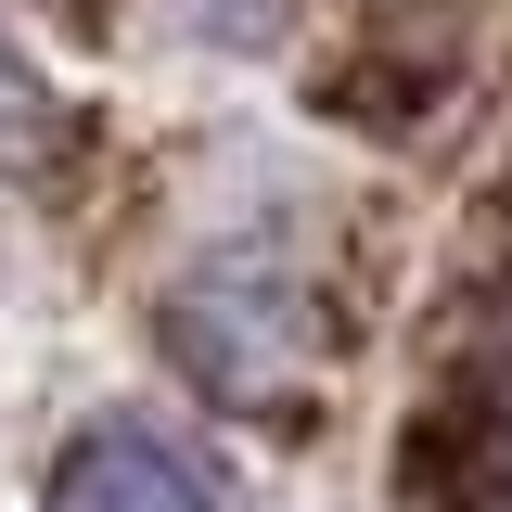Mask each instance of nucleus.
Segmentation results:
<instances>
[{"label":"nucleus","instance_id":"f257e3e1","mask_svg":"<svg viewBox=\"0 0 512 512\" xmlns=\"http://www.w3.org/2000/svg\"><path fill=\"white\" fill-rule=\"evenodd\" d=\"M52 512H231V500H218V474L192 448L141 436V423H90L52 461Z\"/></svg>","mask_w":512,"mask_h":512},{"label":"nucleus","instance_id":"f03ea898","mask_svg":"<svg viewBox=\"0 0 512 512\" xmlns=\"http://www.w3.org/2000/svg\"><path fill=\"white\" fill-rule=\"evenodd\" d=\"M282 13H295V0H167V26L205 39V52H269V39H282Z\"/></svg>","mask_w":512,"mask_h":512},{"label":"nucleus","instance_id":"7ed1b4c3","mask_svg":"<svg viewBox=\"0 0 512 512\" xmlns=\"http://www.w3.org/2000/svg\"><path fill=\"white\" fill-rule=\"evenodd\" d=\"M500 512H512V500H500Z\"/></svg>","mask_w":512,"mask_h":512}]
</instances>
